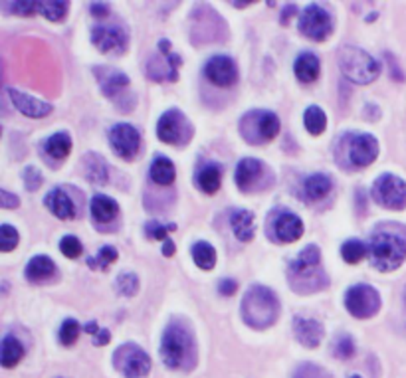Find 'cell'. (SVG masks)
<instances>
[{
  "mask_svg": "<svg viewBox=\"0 0 406 378\" xmlns=\"http://www.w3.org/2000/svg\"><path fill=\"white\" fill-rule=\"evenodd\" d=\"M367 254H369V248L359 240H349L341 248V256L347 264H359L367 257Z\"/></svg>",
  "mask_w": 406,
  "mask_h": 378,
  "instance_id": "obj_35",
  "label": "cell"
},
{
  "mask_svg": "<svg viewBox=\"0 0 406 378\" xmlns=\"http://www.w3.org/2000/svg\"><path fill=\"white\" fill-rule=\"evenodd\" d=\"M165 54V60L159 58V60H153L147 63V73L149 77L153 82H176L179 80V66H181V58L176 54H171V52H163Z\"/></svg>",
  "mask_w": 406,
  "mask_h": 378,
  "instance_id": "obj_20",
  "label": "cell"
},
{
  "mask_svg": "<svg viewBox=\"0 0 406 378\" xmlns=\"http://www.w3.org/2000/svg\"><path fill=\"white\" fill-rule=\"evenodd\" d=\"M349 378H363V377H359V375H353V377H349Z\"/></svg>",
  "mask_w": 406,
  "mask_h": 378,
  "instance_id": "obj_55",
  "label": "cell"
},
{
  "mask_svg": "<svg viewBox=\"0 0 406 378\" xmlns=\"http://www.w3.org/2000/svg\"><path fill=\"white\" fill-rule=\"evenodd\" d=\"M333 353H335L337 358H341V361H349L355 354V341L351 337H347V335L339 337L335 341V345H333Z\"/></svg>",
  "mask_w": 406,
  "mask_h": 378,
  "instance_id": "obj_40",
  "label": "cell"
},
{
  "mask_svg": "<svg viewBox=\"0 0 406 378\" xmlns=\"http://www.w3.org/2000/svg\"><path fill=\"white\" fill-rule=\"evenodd\" d=\"M117 250L113 245H103L96 257H87V266L91 269H107L117 259Z\"/></svg>",
  "mask_w": 406,
  "mask_h": 378,
  "instance_id": "obj_37",
  "label": "cell"
},
{
  "mask_svg": "<svg viewBox=\"0 0 406 378\" xmlns=\"http://www.w3.org/2000/svg\"><path fill=\"white\" fill-rule=\"evenodd\" d=\"M319 60H317V56H313V54H301V56H297L296 63H294V72H296L297 80L301 82V84H311V82H315L317 77H319Z\"/></svg>",
  "mask_w": 406,
  "mask_h": 378,
  "instance_id": "obj_26",
  "label": "cell"
},
{
  "mask_svg": "<svg viewBox=\"0 0 406 378\" xmlns=\"http://www.w3.org/2000/svg\"><path fill=\"white\" fill-rule=\"evenodd\" d=\"M115 285H117V292L125 295V297H135L137 293H139V278H137L135 273H131V271H123L117 281H115Z\"/></svg>",
  "mask_w": 406,
  "mask_h": 378,
  "instance_id": "obj_38",
  "label": "cell"
},
{
  "mask_svg": "<svg viewBox=\"0 0 406 378\" xmlns=\"http://www.w3.org/2000/svg\"><path fill=\"white\" fill-rule=\"evenodd\" d=\"M44 153L50 159L54 160H66L72 153V137L70 133H56L44 143Z\"/></svg>",
  "mask_w": 406,
  "mask_h": 378,
  "instance_id": "obj_28",
  "label": "cell"
},
{
  "mask_svg": "<svg viewBox=\"0 0 406 378\" xmlns=\"http://www.w3.org/2000/svg\"><path fill=\"white\" fill-rule=\"evenodd\" d=\"M230 224H232V232L240 240V242H252L254 240V214L248 210H234L230 216Z\"/></svg>",
  "mask_w": 406,
  "mask_h": 378,
  "instance_id": "obj_25",
  "label": "cell"
},
{
  "mask_svg": "<svg viewBox=\"0 0 406 378\" xmlns=\"http://www.w3.org/2000/svg\"><path fill=\"white\" fill-rule=\"evenodd\" d=\"M60 250H62V254L66 257H70V259H75V257L82 256V242L75 238V236H63L62 240H60Z\"/></svg>",
  "mask_w": 406,
  "mask_h": 378,
  "instance_id": "obj_43",
  "label": "cell"
},
{
  "mask_svg": "<svg viewBox=\"0 0 406 378\" xmlns=\"http://www.w3.org/2000/svg\"><path fill=\"white\" fill-rule=\"evenodd\" d=\"M280 133V119L271 111L254 109L240 119V135L250 145H262Z\"/></svg>",
  "mask_w": 406,
  "mask_h": 378,
  "instance_id": "obj_6",
  "label": "cell"
},
{
  "mask_svg": "<svg viewBox=\"0 0 406 378\" xmlns=\"http://www.w3.org/2000/svg\"><path fill=\"white\" fill-rule=\"evenodd\" d=\"M303 234V222L294 212H278L273 218V236L282 244H294Z\"/></svg>",
  "mask_w": 406,
  "mask_h": 378,
  "instance_id": "obj_18",
  "label": "cell"
},
{
  "mask_svg": "<svg viewBox=\"0 0 406 378\" xmlns=\"http://www.w3.org/2000/svg\"><path fill=\"white\" fill-rule=\"evenodd\" d=\"M157 135L167 145H186L193 137V125L179 109H169L163 113L157 125Z\"/></svg>",
  "mask_w": 406,
  "mask_h": 378,
  "instance_id": "obj_10",
  "label": "cell"
},
{
  "mask_svg": "<svg viewBox=\"0 0 406 378\" xmlns=\"http://www.w3.org/2000/svg\"><path fill=\"white\" fill-rule=\"evenodd\" d=\"M294 335L296 339L306 349H315L321 341H323V335L325 329L319 321L315 319H306V317H296L294 319Z\"/></svg>",
  "mask_w": 406,
  "mask_h": 378,
  "instance_id": "obj_21",
  "label": "cell"
},
{
  "mask_svg": "<svg viewBox=\"0 0 406 378\" xmlns=\"http://www.w3.org/2000/svg\"><path fill=\"white\" fill-rule=\"evenodd\" d=\"M218 292L226 297H232L236 292H238V281L236 280H222L220 285H218Z\"/></svg>",
  "mask_w": 406,
  "mask_h": 378,
  "instance_id": "obj_48",
  "label": "cell"
},
{
  "mask_svg": "<svg viewBox=\"0 0 406 378\" xmlns=\"http://www.w3.org/2000/svg\"><path fill=\"white\" fill-rule=\"evenodd\" d=\"M193 259L200 269H214L216 266V250L209 242H197L193 245Z\"/></svg>",
  "mask_w": 406,
  "mask_h": 378,
  "instance_id": "obj_33",
  "label": "cell"
},
{
  "mask_svg": "<svg viewBox=\"0 0 406 378\" xmlns=\"http://www.w3.org/2000/svg\"><path fill=\"white\" fill-rule=\"evenodd\" d=\"M303 123H306V129L309 131V135H313V137H317L325 131V127H327V115H325V111L317 107V105H311L306 109L303 113Z\"/></svg>",
  "mask_w": 406,
  "mask_h": 378,
  "instance_id": "obj_34",
  "label": "cell"
},
{
  "mask_svg": "<svg viewBox=\"0 0 406 378\" xmlns=\"http://www.w3.org/2000/svg\"><path fill=\"white\" fill-rule=\"evenodd\" d=\"M345 307L353 317L369 319L379 313L381 295L375 287H370L367 283H359V285H353L345 293Z\"/></svg>",
  "mask_w": 406,
  "mask_h": 378,
  "instance_id": "obj_8",
  "label": "cell"
},
{
  "mask_svg": "<svg viewBox=\"0 0 406 378\" xmlns=\"http://www.w3.org/2000/svg\"><path fill=\"white\" fill-rule=\"evenodd\" d=\"M44 183V179H42V172L38 171L36 167H28L24 171V186L26 190H30V192H34L38 190L40 186Z\"/></svg>",
  "mask_w": 406,
  "mask_h": 378,
  "instance_id": "obj_45",
  "label": "cell"
},
{
  "mask_svg": "<svg viewBox=\"0 0 406 378\" xmlns=\"http://www.w3.org/2000/svg\"><path fill=\"white\" fill-rule=\"evenodd\" d=\"M347 157L351 160L353 167L365 169L373 165L379 157V141L377 137L370 133L349 135L347 141Z\"/></svg>",
  "mask_w": 406,
  "mask_h": 378,
  "instance_id": "obj_12",
  "label": "cell"
},
{
  "mask_svg": "<svg viewBox=\"0 0 406 378\" xmlns=\"http://www.w3.org/2000/svg\"><path fill=\"white\" fill-rule=\"evenodd\" d=\"M91 216L99 224H107L119 216V206L110 196L96 195L91 198Z\"/></svg>",
  "mask_w": 406,
  "mask_h": 378,
  "instance_id": "obj_24",
  "label": "cell"
},
{
  "mask_svg": "<svg viewBox=\"0 0 406 378\" xmlns=\"http://www.w3.org/2000/svg\"><path fill=\"white\" fill-rule=\"evenodd\" d=\"M163 256L165 257H171L174 256V242H172L171 238L165 242V245H163Z\"/></svg>",
  "mask_w": 406,
  "mask_h": 378,
  "instance_id": "obj_51",
  "label": "cell"
},
{
  "mask_svg": "<svg viewBox=\"0 0 406 378\" xmlns=\"http://www.w3.org/2000/svg\"><path fill=\"white\" fill-rule=\"evenodd\" d=\"M321 250L317 245H306L299 256L287 268V280L292 289L299 295H309L325 289L329 285V278L321 268Z\"/></svg>",
  "mask_w": 406,
  "mask_h": 378,
  "instance_id": "obj_2",
  "label": "cell"
},
{
  "mask_svg": "<svg viewBox=\"0 0 406 378\" xmlns=\"http://www.w3.org/2000/svg\"><path fill=\"white\" fill-rule=\"evenodd\" d=\"M6 6H10L13 13L18 16H32L36 10H40V2H30V0H18L13 4H6Z\"/></svg>",
  "mask_w": 406,
  "mask_h": 378,
  "instance_id": "obj_46",
  "label": "cell"
},
{
  "mask_svg": "<svg viewBox=\"0 0 406 378\" xmlns=\"http://www.w3.org/2000/svg\"><path fill=\"white\" fill-rule=\"evenodd\" d=\"M280 317V301L270 287L252 285L242 299V319L252 329H268Z\"/></svg>",
  "mask_w": 406,
  "mask_h": 378,
  "instance_id": "obj_3",
  "label": "cell"
},
{
  "mask_svg": "<svg viewBox=\"0 0 406 378\" xmlns=\"http://www.w3.org/2000/svg\"><path fill=\"white\" fill-rule=\"evenodd\" d=\"M113 366L127 378L147 377L151 370V358L139 345L125 342L113 353Z\"/></svg>",
  "mask_w": 406,
  "mask_h": 378,
  "instance_id": "obj_7",
  "label": "cell"
},
{
  "mask_svg": "<svg viewBox=\"0 0 406 378\" xmlns=\"http://www.w3.org/2000/svg\"><path fill=\"white\" fill-rule=\"evenodd\" d=\"M91 42L101 54H123L129 38L119 26H96L91 30Z\"/></svg>",
  "mask_w": 406,
  "mask_h": 378,
  "instance_id": "obj_15",
  "label": "cell"
},
{
  "mask_svg": "<svg viewBox=\"0 0 406 378\" xmlns=\"http://www.w3.org/2000/svg\"><path fill=\"white\" fill-rule=\"evenodd\" d=\"M204 75L210 84L218 87H232L238 82V68L228 56H214L204 66Z\"/></svg>",
  "mask_w": 406,
  "mask_h": 378,
  "instance_id": "obj_17",
  "label": "cell"
},
{
  "mask_svg": "<svg viewBox=\"0 0 406 378\" xmlns=\"http://www.w3.org/2000/svg\"><path fill=\"white\" fill-rule=\"evenodd\" d=\"M24 358V347L22 342L18 341L16 337L8 335L2 339V347H0V363L4 368H13L20 361Z\"/></svg>",
  "mask_w": 406,
  "mask_h": 378,
  "instance_id": "obj_29",
  "label": "cell"
},
{
  "mask_svg": "<svg viewBox=\"0 0 406 378\" xmlns=\"http://www.w3.org/2000/svg\"><path fill=\"white\" fill-rule=\"evenodd\" d=\"M18 244V232L16 228L8 226V224H2L0 226V250L2 252H13Z\"/></svg>",
  "mask_w": 406,
  "mask_h": 378,
  "instance_id": "obj_42",
  "label": "cell"
},
{
  "mask_svg": "<svg viewBox=\"0 0 406 378\" xmlns=\"http://www.w3.org/2000/svg\"><path fill=\"white\" fill-rule=\"evenodd\" d=\"M77 337H80V325H77V321L66 319L62 323V327H60V342L66 345V347H70V345H74L77 341Z\"/></svg>",
  "mask_w": 406,
  "mask_h": 378,
  "instance_id": "obj_41",
  "label": "cell"
},
{
  "mask_svg": "<svg viewBox=\"0 0 406 378\" xmlns=\"http://www.w3.org/2000/svg\"><path fill=\"white\" fill-rule=\"evenodd\" d=\"M96 75H98L99 86L103 89V93L113 99L117 103L119 111H121V105H123L121 99H127V96L133 98L131 93H125V89L129 87V77L123 72L110 70V68H96Z\"/></svg>",
  "mask_w": 406,
  "mask_h": 378,
  "instance_id": "obj_16",
  "label": "cell"
},
{
  "mask_svg": "<svg viewBox=\"0 0 406 378\" xmlns=\"http://www.w3.org/2000/svg\"><path fill=\"white\" fill-rule=\"evenodd\" d=\"M296 13H297L296 6H294V4H290V6H287V10H283L282 24H287V22H290V18H292V16H294Z\"/></svg>",
  "mask_w": 406,
  "mask_h": 378,
  "instance_id": "obj_52",
  "label": "cell"
},
{
  "mask_svg": "<svg viewBox=\"0 0 406 378\" xmlns=\"http://www.w3.org/2000/svg\"><path fill=\"white\" fill-rule=\"evenodd\" d=\"M268 169L258 159H242L236 167L234 181L242 192L262 190L266 186Z\"/></svg>",
  "mask_w": 406,
  "mask_h": 378,
  "instance_id": "obj_14",
  "label": "cell"
},
{
  "mask_svg": "<svg viewBox=\"0 0 406 378\" xmlns=\"http://www.w3.org/2000/svg\"><path fill=\"white\" fill-rule=\"evenodd\" d=\"M6 91L10 96V101H13L14 107L20 111L22 115H26V117L42 119V117H46V115L52 113V105L46 103V101H42V99L26 96V93L18 91V89H6Z\"/></svg>",
  "mask_w": 406,
  "mask_h": 378,
  "instance_id": "obj_19",
  "label": "cell"
},
{
  "mask_svg": "<svg viewBox=\"0 0 406 378\" xmlns=\"http://www.w3.org/2000/svg\"><path fill=\"white\" fill-rule=\"evenodd\" d=\"M89 10L98 18H105L110 14V6L105 2H93V4H89Z\"/></svg>",
  "mask_w": 406,
  "mask_h": 378,
  "instance_id": "obj_49",
  "label": "cell"
},
{
  "mask_svg": "<svg viewBox=\"0 0 406 378\" xmlns=\"http://www.w3.org/2000/svg\"><path fill=\"white\" fill-rule=\"evenodd\" d=\"M333 183L331 179L327 176V174H311L306 184H303V190H306V196H308L309 200H321V198H325V196L331 192Z\"/></svg>",
  "mask_w": 406,
  "mask_h": 378,
  "instance_id": "obj_32",
  "label": "cell"
},
{
  "mask_svg": "<svg viewBox=\"0 0 406 378\" xmlns=\"http://www.w3.org/2000/svg\"><path fill=\"white\" fill-rule=\"evenodd\" d=\"M339 68L349 82L359 86L375 82L381 73V63L357 46H343L339 50Z\"/></svg>",
  "mask_w": 406,
  "mask_h": 378,
  "instance_id": "obj_5",
  "label": "cell"
},
{
  "mask_svg": "<svg viewBox=\"0 0 406 378\" xmlns=\"http://www.w3.org/2000/svg\"><path fill=\"white\" fill-rule=\"evenodd\" d=\"M174 176H176V172H174V165L171 159L159 155L153 160V165H151V181L153 183L159 184V186H171L174 183Z\"/></svg>",
  "mask_w": 406,
  "mask_h": 378,
  "instance_id": "obj_30",
  "label": "cell"
},
{
  "mask_svg": "<svg viewBox=\"0 0 406 378\" xmlns=\"http://www.w3.org/2000/svg\"><path fill=\"white\" fill-rule=\"evenodd\" d=\"M110 339H111V335H110V331L107 329H101L98 333V337H96V347H103V345H107L110 342Z\"/></svg>",
  "mask_w": 406,
  "mask_h": 378,
  "instance_id": "obj_50",
  "label": "cell"
},
{
  "mask_svg": "<svg viewBox=\"0 0 406 378\" xmlns=\"http://www.w3.org/2000/svg\"><path fill=\"white\" fill-rule=\"evenodd\" d=\"M84 329H86V333H89V335H98L99 331H101L98 327V323H96V321H89V323H87Z\"/></svg>",
  "mask_w": 406,
  "mask_h": 378,
  "instance_id": "obj_53",
  "label": "cell"
},
{
  "mask_svg": "<svg viewBox=\"0 0 406 378\" xmlns=\"http://www.w3.org/2000/svg\"><path fill=\"white\" fill-rule=\"evenodd\" d=\"M294 378H333L325 368H321L317 365H311V363H303L296 370Z\"/></svg>",
  "mask_w": 406,
  "mask_h": 378,
  "instance_id": "obj_44",
  "label": "cell"
},
{
  "mask_svg": "<svg viewBox=\"0 0 406 378\" xmlns=\"http://www.w3.org/2000/svg\"><path fill=\"white\" fill-rule=\"evenodd\" d=\"M82 169H84V174H86V179L91 184L101 186V184L107 183V179H110L105 160L101 159L99 155H93V153H89V155L84 157V160H82Z\"/></svg>",
  "mask_w": 406,
  "mask_h": 378,
  "instance_id": "obj_27",
  "label": "cell"
},
{
  "mask_svg": "<svg viewBox=\"0 0 406 378\" xmlns=\"http://www.w3.org/2000/svg\"><path fill=\"white\" fill-rule=\"evenodd\" d=\"M70 4L60 2V0H48V2H40V13L44 14V18H48L50 22H60L66 18Z\"/></svg>",
  "mask_w": 406,
  "mask_h": 378,
  "instance_id": "obj_36",
  "label": "cell"
},
{
  "mask_svg": "<svg viewBox=\"0 0 406 378\" xmlns=\"http://www.w3.org/2000/svg\"><path fill=\"white\" fill-rule=\"evenodd\" d=\"M373 266L381 271H394L406 259V234L391 232L389 226L377 228L369 244Z\"/></svg>",
  "mask_w": 406,
  "mask_h": 378,
  "instance_id": "obj_4",
  "label": "cell"
},
{
  "mask_svg": "<svg viewBox=\"0 0 406 378\" xmlns=\"http://www.w3.org/2000/svg\"><path fill=\"white\" fill-rule=\"evenodd\" d=\"M373 198L377 204L389 210H405L406 208V183L396 174H381L373 184Z\"/></svg>",
  "mask_w": 406,
  "mask_h": 378,
  "instance_id": "obj_9",
  "label": "cell"
},
{
  "mask_svg": "<svg viewBox=\"0 0 406 378\" xmlns=\"http://www.w3.org/2000/svg\"><path fill=\"white\" fill-rule=\"evenodd\" d=\"M232 6L234 8H246V6H250V2H232Z\"/></svg>",
  "mask_w": 406,
  "mask_h": 378,
  "instance_id": "obj_54",
  "label": "cell"
},
{
  "mask_svg": "<svg viewBox=\"0 0 406 378\" xmlns=\"http://www.w3.org/2000/svg\"><path fill=\"white\" fill-rule=\"evenodd\" d=\"M299 30L313 42H325L333 34L331 14L317 4H309L299 16Z\"/></svg>",
  "mask_w": 406,
  "mask_h": 378,
  "instance_id": "obj_11",
  "label": "cell"
},
{
  "mask_svg": "<svg viewBox=\"0 0 406 378\" xmlns=\"http://www.w3.org/2000/svg\"><path fill=\"white\" fill-rule=\"evenodd\" d=\"M176 226L174 224H169V226H163L159 220H151L145 224V234H147L151 240H163L167 242L169 240V232H174Z\"/></svg>",
  "mask_w": 406,
  "mask_h": 378,
  "instance_id": "obj_39",
  "label": "cell"
},
{
  "mask_svg": "<svg viewBox=\"0 0 406 378\" xmlns=\"http://www.w3.org/2000/svg\"><path fill=\"white\" fill-rule=\"evenodd\" d=\"M110 143L121 159L133 160L141 149V135L133 125L117 123L115 127H111Z\"/></svg>",
  "mask_w": 406,
  "mask_h": 378,
  "instance_id": "obj_13",
  "label": "cell"
},
{
  "mask_svg": "<svg viewBox=\"0 0 406 378\" xmlns=\"http://www.w3.org/2000/svg\"><path fill=\"white\" fill-rule=\"evenodd\" d=\"M26 280L30 283H42V281L52 280L56 275V264L48 256H36L28 262L24 269Z\"/></svg>",
  "mask_w": 406,
  "mask_h": 378,
  "instance_id": "obj_23",
  "label": "cell"
},
{
  "mask_svg": "<svg viewBox=\"0 0 406 378\" xmlns=\"http://www.w3.org/2000/svg\"><path fill=\"white\" fill-rule=\"evenodd\" d=\"M163 363L172 370H190L197 363V345L185 321L174 319L163 333L160 341Z\"/></svg>",
  "mask_w": 406,
  "mask_h": 378,
  "instance_id": "obj_1",
  "label": "cell"
},
{
  "mask_svg": "<svg viewBox=\"0 0 406 378\" xmlns=\"http://www.w3.org/2000/svg\"><path fill=\"white\" fill-rule=\"evenodd\" d=\"M0 204H2V208H18V204H20V198L16 195H10L8 190H0Z\"/></svg>",
  "mask_w": 406,
  "mask_h": 378,
  "instance_id": "obj_47",
  "label": "cell"
},
{
  "mask_svg": "<svg viewBox=\"0 0 406 378\" xmlns=\"http://www.w3.org/2000/svg\"><path fill=\"white\" fill-rule=\"evenodd\" d=\"M222 183V169L218 165H204L197 174V184L200 186L202 192L214 195L218 192Z\"/></svg>",
  "mask_w": 406,
  "mask_h": 378,
  "instance_id": "obj_31",
  "label": "cell"
},
{
  "mask_svg": "<svg viewBox=\"0 0 406 378\" xmlns=\"http://www.w3.org/2000/svg\"><path fill=\"white\" fill-rule=\"evenodd\" d=\"M44 202L52 210V214L58 216L60 220H72L77 214L74 200L62 188H54L52 192H48V196L44 198Z\"/></svg>",
  "mask_w": 406,
  "mask_h": 378,
  "instance_id": "obj_22",
  "label": "cell"
}]
</instances>
